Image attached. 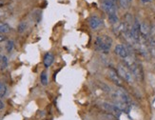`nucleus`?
I'll return each instance as SVG.
<instances>
[{"instance_id":"7ed1b4c3","label":"nucleus","mask_w":155,"mask_h":120,"mask_svg":"<svg viewBox=\"0 0 155 120\" xmlns=\"http://www.w3.org/2000/svg\"><path fill=\"white\" fill-rule=\"evenodd\" d=\"M102 106H103V108H104V110L105 111H107V112L110 113V115H113V116H115V117H120L121 116V115L123 113V111H121L118 107L116 106V105H114V104H110V103H107V102H105V103H103L102 104Z\"/></svg>"},{"instance_id":"f257e3e1","label":"nucleus","mask_w":155,"mask_h":120,"mask_svg":"<svg viewBox=\"0 0 155 120\" xmlns=\"http://www.w3.org/2000/svg\"><path fill=\"white\" fill-rule=\"evenodd\" d=\"M112 46V39L109 35H100L95 39V49L104 53H109Z\"/></svg>"},{"instance_id":"f03ea898","label":"nucleus","mask_w":155,"mask_h":120,"mask_svg":"<svg viewBox=\"0 0 155 120\" xmlns=\"http://www.w3.org/2000/svg\"><path fill=\"white\" fill-rule=\"evenodd\" d=\"M117 72L120 75V77L124 79L125 81L129 82V83H132L133 81V75L130 72V71L129 70V68L125 65V64H119L117 67Z\"/></svg>"},{"instance_id":"9b49d317","label":"nucleus","mask_w":155,"mask_h":120,"mask_svg":"<svg viewBox=\"0 0 155 120\" xmlns=\"http://www.w3.org/2000/svg\"><path fill=\"white\" fill-rule=\"evenodd\" d=\"M11 32V27L5 23V22H1L0 21V32L2 33H8Z\"/></svg>"},{"instance_id":"423d86ee","label":"nucleus","mask_w":155,"mask_h":120,"mask_svg":"<svg viewBox=\"0 0 155 120\" xmlns=\"http://www.w3.org/2000/svg\"><path fill=\"white\" fill-rule=\"evenodd\" d=\"M89 24L92 30H97L98 28H100V27L103 25V20L96 15H92L89 19Z\"/></svg>"},{"instance_id":"9d476101","label":"nucleus","mask_w":155,"mask_h":120,"mask_svg":"<svg viewBox=\"0 0 155 120\" xmlns=\"http://www.w3.org/2000/svg\"><path fill=\"white\" fill-rule=\"evenodd\" d=\"M27 29H28V23H27L26 21H22L20 22L17 26V32L19 33H23L27 31Z\"/></svg>"},{"instance_id":"ddd939ff","label":"nucleus","mask_w":155,"mask_h":120,"mask_svg":"<svg viewBox=\"0 0 155 120\" xmlns=\"http://www.w3.org/2000/svg\"><path fill=\"white\" fill-rule=\"evenodd\" d=\"M118 1H119V5H120L121 8L124 9V10H127V9L130 8L132 0H118Z\"/></svg>"},{"instance_id":"20e7f679","label":"nucleus","mask_w":155,"mask_h":120,"mask_svg":"<svg viewBox=\"0 0 155 120\" xmlns=\"http://www.w3.org/2000/svg\"><path fill=\"white\" fill-rule=\"evenodd\" d=\"M102 8L107 12V15H111V13H117L116 3L112 0H103L102 1Z\"/></svg>"},{"instance_id":"0eeeda50","label":"nucleus","mask_w":155,"mask_h":120,"mask_svg":"<svg viewBox=\"0 0 155 120\" xmlns=\"http://www.w3.org/2000/svg\"><path fill=\"white\" fill-rule=\"evenodd\" d=\"M109 77L114 84H116L117 86H120V87L122 86V78L120 77V75H118V72L116 71H114L113 69H110Z\"/></svg>"},{"instance_id":"4be33fe9","label":"nucleus","mask_w":155,"mask_h":120,"mask_svg":"<svg viewBox=\"0 0 155 120\" xmlns=\"http://www.w3.org/2000/svg\"><path fill=\"white\" fill-rule=\"evenodd\" d=\"M112 1H113V2H115V3H116V1H117V0H112Z\"/></svg>"},{"instance_id":"6e6552de","label":"nucleus","mask_w":155,"mask_h":120,"mask_svg":"<svg viewBox=\"0 0 155 120\" xmlns=\"http://www.w3.org/2000/svg\"><path fill=\"white\" fill-rule=\"evenodd\" d=\"M53 60H54V56L51 52H47L45 56H44V60H43V63L45 68H49V67L53 63Z\"/></svg>"},{"instance_id":"2eb2a0df","label":"nucleus","mask_w":155,"mask_h":120,"mask_svg":"<svg viewBox=\"0 0 155 120\" xmlns=\"http://www.w3.org/2000/svg\"><path fill=\"white\" fill-rule=\"evenodd\" d=\"M7 93V86L5 83L0 82V97H4Z\"/></svg>"},{"instance_id":"a211bd4d","label":"nucleus","mask_w":155,"mask_h":120,"mask_svg":"<svg viewBox=\"0 0 155 120\" xmlns=\"http://www.w3.org/2000/svg\"><path fill=\"white\" fill-rule=\"evenodd\" d=\"M10 3V0H0V7H3Z\"/></svg>"},{"instance_id":"6ab92c4d","label":"nucleus","mask_w":155,"mask_h":120,"mask_svg":"<svg viewBox=\"0 0 155 120\" xmlns=\"http://www.w3.org/2000/svg\"><path fill=\"white\" fill-rule=\"evenodd\" d=\"M152 0H141V2L142 3H144V4H146V3H150V2H151Z\"/></svg>"},{"instance_id":"aec40b11","label":"nucleus","mask_w":155,"mask_h":120,"mask_svg":"<svg viewBox=\"0 0 155 120\" xmlns=\"http://www.w3.org/2000/svg\"><path fill=\"white\" fill-rule=\"evenodd\" d=\"M4 108V103L1 101V99H0V110H2Z\"/></svg>"},{"instance_id":"f3484780","label":"nucleus","mask_w":155,"mask_h":120,"mask_svg":"<svg viewBox=\"0 0 155 120\" xmlns=\"http://www.w3.org/2000/svg\"><path fill=\"white\" fill-rule=\"evenodd\" d=\"M6 40H7V36L5 35V33L0 32V43L6 41Z\"/></svg>"},{"instance_id":"412c9836","label":"nucleus","mask_w":155,"mask_h":120,"mask_svg":"<svg viewBox=\"0 0 155 120\" xmlns=\"http://www.w3.org/2000/svg\"><path fill=\"white\" fill-rule=\"evenodd\" d=\"M3 15H4V12L2 10H0V17L3 16Z\"/></svg>"},{"instance_id":"f8f14e48","label":"nucleus","mask_w":155,"mask_h":120,"mask_svg":"<svg viewBox=\"0 0 155 120\" xmlns=\"http://www.w3.org/2000/svg\"><path fill=\"white\" fill-rule=\"evenodd\" d=\"M8 67V58L5 55H0V70H5Z\"/></svg>"},{"instance_id":"dca6fc26","label":"nucleus","mask_w":155,"mask_h":120,"mask_svg":"<svg viewBox=\"0 0 155 120\" xmlns=\"http://www.w3.org/2000/svg\"><path fill=\"white\" fill-rule=\"evenodd\" d=\"M13 47H15V43H13L12 40H8L6 44V51L8 52H11L13 50Z\"/></svg>"},{"instance_id":"4468645a","label":"nucleus","mask_w":155,"mask_h":120,"mask_svg":"<svg viewBox=\"0 0 155 120\" xmlns=\"http://www.w3.org/2000/svg\"><path fill=\"white\" fill-rule=\"evenodd\" d=\"M40 81H41V84L43 86L48 85V75H47L46 72H41V75H40Z\"/></svg>"},{"instance_id":"1a4fd4ad","label":"nucleus","mask_w":155,"mask_h":120,"mask_svg":"<svg viewBox=\"0 0 155 120\" xmlns=\"http://www.w3.org/2000/svg\"><path fill=\"white\" fill-rule=\"evenodd\" d=\"M107 18L109 21L112 25H116L119 23V18L117 16V13H111V15H107Z\"/></svg>"},{"instance_id":"39448f33","label":"nucleus","mask_w":155,"mask_h":120,"mask_svg":"<svg viewBox=\"0 0 155 120\" xmlns=\"http://www.w3.org/2000/svg\"><path fill=\"white\" fill-rule=\"evenodd\" d=\"M114 52L116 53V55H118L120 58H122V59L127 58V56L130 55V50L127 49L126 46H124L123 44L116 45L115 48H114Z\"/></svg>"}]
</instances>
